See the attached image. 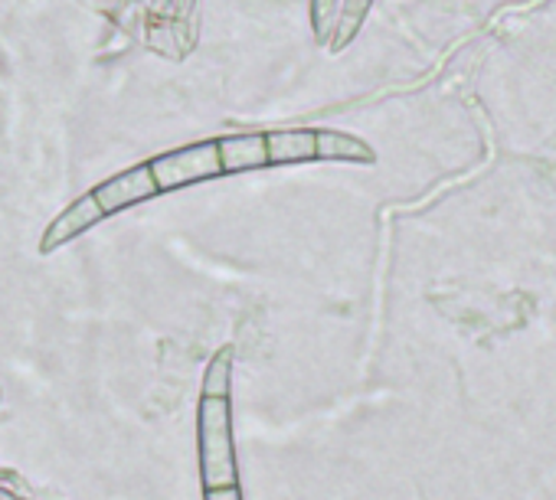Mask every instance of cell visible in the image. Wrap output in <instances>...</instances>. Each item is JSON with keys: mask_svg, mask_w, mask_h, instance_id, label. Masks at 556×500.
<instances>
[{"mask_svg": "<svg viewBox=\"0 0 556 500\" xmlns=\"http://www.w3.org/2000/svg\"><path fill=\"white\" fill-rule=\"evenodd\" d=\"M197 448H200V477H203L206 490L239 484L229 399H200V409H197Z\"/></svg>", "mask_w": 556, "mask_h": 500, "instance_id": "1", "label": "cell"}, {"mask_svg": "<svg viewBox=\"0 0 556 500\" xmlns=\"http://www.w3.org/2000/svg\"><path fill=\"white\" fill-rule=\"evenodd\" d=\"M92 196H96L99 209L105 216H112V213H122V209H128L135 203H144V200L157 196V187H154L151 167L148 164H135V167L122 170L118 177H109L105 183H99L92 190Z\"/></svg>", "mask_w": 556, "mask_h": 500, "instance_id": "3", "label": "cell"}, {"mask_svg": "<svg viewBox=\"0 0 556 500\" xmlns=\"http://www.w3.org/2000/svg\"><path fill=\"white\" fill-rule=\"evenodd\" d=\"M148 167H151V177H154L157 193H174L180 187L223 177L216 141H200V144H187V148L167 151V154L148 161Z\"/></svg>", "mask_w": 556, "mask_h": 500, "instance_id": "2", "label": "cell"}, {"mask_svg": "<svg viewBox=\"0 0 556 500\" xmlns=\"http://www.w3.org/2000/svg\"><path fill=\"white\" fill-rule=\"evenodd\" d=\"M219 151V170L223 174H249V170H262L268 167L265 157V134L252 131V134H226L216 141Z\"/></svg>", "mask_w": 556, "mask_h": 500, "instance_id": "5", "label": "cell"}, {"mask_svg": "<svg viewBox=\"0 0 556 500\" xmlns=\"http://www.w3.org/2000/svg\"><path fill=\"white\" fill-rule=\"evenodd\" d=\"M341 4L344 0H312V27H315L318 47H331V37H334L338 17H341Z\"/></svg>", "mask_w": 556, "mask_h": 500, "instance_id": "10", "label": "cell"}, {"mask_svg": "<svg viewBox=\"0 0 556 500\" xmlns=\"http://www.w3.org/2000/svg\"><path fill=\"white\" fill-rule=\"evenodd\" d=\"M102 219H105V213L99 209L96 196H92V193H83L66 213H60V216L47 226V232H43V239H40V253H43V256H53L56 248H63L66 242H73L76 235H83L86 229H92V226L102 222Z\"/></svg>", "mask_w": 556, "mask_h": 500, "instance_id": "4", "label": "cell"}, {"mask_svg": "<svg viewBox=\"0 0 556 500\" xmlns=\"http://www.w3.org/2000/svg\"><path fill=\"white\" fill-rule=\"evenodd\" d=\"M265 157H268V167L318 161V154H315V128L268 131L265 134Z\"/></svg>", "mask_w": 556, "mask_h": 500, "instance_id": "6", "label": "cell"}, {"mask_svg": "<svg viewBox=\"0 0 556 500\" xmlns=\"http://www.w3.org/2000/svg\"><path fill=\"white\" fill-rule=\"evenodd\" d=\"M190 8H193V0H174V11H177L180 17H184V14H187Z\"/></svg>", "mask_w": 556, "mask_h": 500, "instance_id": "12", "label": "cell"}, {"mask_svg": "<svg viewBox=\"0 0 556 500\" xmlns=\"http://www.w3.org/2000/svg\"><path fill=\"white\" fill-rule=\"evenodd\" d=\"M370 8H374V0H344V4H341V17H338V30L331 37V50L334 53H341L344 47H351V40L361 34Z\"/></svg>", "mask_w": 556, "mask_h": 500, "instance_id": "9", "label": "cell"}, {"mask_svg": "<svg viewBox=\"0 0 556 500\" xmlns=\"http://www.w3.org/2000/svg\"><path fill=\"white\" fill-rule=\"evenodd\" d=\"M203 500H242V490H239V484H232V487H210L203 493Z\"/></svg>", "mask_w": 556, "mask_h": 500, "instance_id": "11", "label": "cell"}, {"mask_svg": "<svg viewBox=\"0 0 556 500\" xmlns=\"http://www.w3.org/2000/svg\"><path fill=\"white\" fill-rule=\"evenodd\" d=\"M229 386H232V347H223L206 363L200 399H229Z\"/></svg>", "mask_w": 556, "mask_h": 500, "instance_id": "8", "label": "cell"}, {"mask_svg": "<svg viewBox=\"0 0 556 500\" xmlns=\"http://www.w3.org/2000/svg\"><path fill=\"white\" fill-rule=\"evenodd\" d=\"M315 154H318V161H351V164H374L377 161L370 144H364L354 134L331 131V128H315Z\"/></svg>", "mask_w": 556, "mask_h": 500, "instance_id": "7", "label": "cell"}, {"mask_svg": "<svg viewBox=\"0 0 556 500\" xmlns=\"http://www.w3.org/2000/svg\"><path fill=\"white\" fill-rule=\"evenodd\" d=\"M0 500H24V497L14 493V490H8V487H0Z\"/></svg>", "mask_w": 556, "mask_h": 500, "instance_id": "13", "label": "cell"}]
</instances>
